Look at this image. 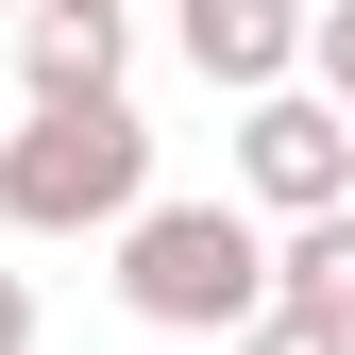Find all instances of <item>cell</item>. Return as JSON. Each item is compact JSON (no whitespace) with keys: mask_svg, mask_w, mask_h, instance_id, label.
<instances>
[{"mask_svg":"<svg viewBox=\"0 0 355 355\" xmlns=\"http://www.w3.org/2000/svg\"><path fill=\"white\" fill-rule=\"evenodd\" d=\"M136 203H153L136 85H119V102H34L17 136H0V220H17V237H119Z\"/></svg>","mask_w":355,"mask_h":355,"instance_id":"6da1fadb","label":"cell"},{"mask_svg":"<svg viewBox=\"0 0 355 355\" xmlns=\"http://www.w3.org/2000/svg\"><path fill=\"white\" fill-rule=\"evenodd\" d=\"M119 304L153 338H237L271 304V220L254 203H136L119 220Z\"/></svg>","mask_w":355,"mask_h":355,"instance_id":"7a4b0ae2","label":"cell"},{"mask_svg":"<svg viewBox=\"0 0 355 355\" xmlns=\"http://www.w3.org/2000/svg\"><path fill=\"white\" fill-rule=\"evenodd\" d=\"M237 203H254V220L355 203V119L322 102V85H254V102H237Z\"/></svg>","mask_w":355,"mask_h":355,"instance_id":"3957f363","label":"cell"},{"mask_svg":"<svg viewBox=\"0 0 355 355\" xmlns=\"http://www.w3.org/2000/svg\"><path fill=\"white\" fill-rule=\"evenodd\" d=\"M17 85L34 102H119L136 85V0H17Z\"/></svg>","mask_w":355,"mask_h":355,"instance_id":"277c9868","label":"cell"},{"mask_svg":"<svg viewBox=\"0 0 355 355\" xmlns=\"http://www.w3.org/2000/svg\"><path fill=\"white\" fill-rule=\"evenodd\" d=\"M169 34H187L203 85H304V0H169Z\"/></svg>","mask_w":355,"mask_h":355,"instance_id":"5b68a950","label":"cell"},{"mask_svg":"<svg viewBox=\"0 0 355 355\" xmlns=\"http://www.w3.org/2000/svg\"><path fill=\"white\" fill-rule=\"evenodd\" d=\"M271 304L355 322V203H322V220H288V237H271Z\"/></svg>","mask_w":355,"mask_h":355,"instance_id":"8992f818","label":"cell"},{"mask_svg":"<svg viewBox=\"0 0 355 355\" xmlns=\"http://www.w3.org/2000/svg\"><path fill=\"white\" fill-rule=\"evenodd\" d=\"M304 85L355 119V0H304Z\"/></svg>","mask_w":355,"mask_h":355,"instance_id":"52a82bcc","label":"cell"},{"mask_svg":"<svg viewBox=\"0 0 355 355\" xmlns=\"http://www.w3.org/2000/svg\"><path fill=\"white\" fill-rule=\"evenodd\" d=\"M220 355H355V322H304V304H254Z\"/></svg>","mask_w":355,"mask_h":355,"instance_id":"ba28073f","label":"cell"},{"mask_svg":"<svg viewBox=\"0 0 355 355\" xmlns=\"http://www.w3.org/2000/svg\"><path fill=\"white\" fill-rule=\"evenodd\" d=\"M0 355H34V288L17 271H0Z\"/></svg>","mask_w":355,"mask_h":355,"instance_id":"9c48e42d","label":"cell"},{"mask_svg":"<svg viewBox=\"0 0 355 355\" xmlns=\"http://www.w3.org/2000/svg\"><path fill=\"white\" fill-rule=\"evenodd\" d=\"M0 17H17V0H0Z\"/></svg>","mask_w":355,"mask_h":355,"instance_id":"30bf717a","label":"cell"}]
</instances>
